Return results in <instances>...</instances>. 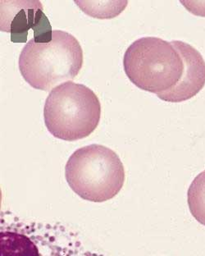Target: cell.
I'll return each instance as SVG.
<instances>
[{
	"instance_id": "3957f363",
	"label": "cell",
	"mask_w": 205,
	"mask_h": 256,
	"mask_svg": "<svg viewBox=\"0 0 205 256\" xmlns=\"http://www.w3.org/2000/svg\"><path fill=\"white\" fill-rule=\"evenodd\" d=\"M100 116V101L93 90L72 82L54 88L44 108L48 132L66 142L89 136L98 126Z\"/></svg>"
},
{
	"instance_id": "52a82bcc",
	"label": "cell",
	"mask_w": 205,
	"mask_h": 256,
	"mask_svg": "<svg viewBox=\"0 0 205 256\" xmlns=\"http://www.w3.org/2000/svg\"><path fill=\"white\" fill-rule=\"evenodd\" d=\"M188 206L193 217L205 226V171L198 174L190 186Z\"/></svg>"
},
{
	"instance_id": "5b68a950",
	"label": "cell",
	"mask_w": 205,
	"mask_h": 256,
	"mask_svg": "<svg viewBox=\"0 0 205 256\" xmlns=\"http://www.w3.org/2000/svg\"><path fill=\"white\" fill-rule=\"evenodd\" d=\"M0 23L1 32H10L14 43L28 42L29 30H33V39L37 43L52 40L50 23L37 0H2Z\"/></svg>"
},
{
	"instance_id": "277c9868",
	"label": "cell",
	"mask_w": 205,
	"mask_h": 256,
	"mask_svg": "<svg viewBox=\"0 0 205 256\" xmlns=\"http://www.w3.org/2000/svg\"><path fill=\"white\" fill-rule=\"evenodd\" d=\"M123 66L134 85L156 94L176 85L184 68L172 43L157 37H144L133 42L126 51Z\"/></svg>"
},
{
	"instance_id": "ba28073f",
	"label": "cell",
	"mask_w": 205,
	"mask_h": 256,
	"mask_svg": "<svg viewBox=\"0 0 205 256\" xmlns=\"http://www.w3.org/2000/svg\"><path fill=\"white\" fill-rule=\"evenodd\" d=\"M82 11L97 18H112L128 5V1H75Z\"/></svg>"
},
{
	"instance_id": "8992f818",
	"label": "cell",
	"mask_w": 205,
	"mask_h": 256,
	"mask_svg": "<svg viewBox=\"0 0 205 256\" xmlns=\"http://www.w3.org/2000/svg\"><path fill=\"white\" fill-rule=\"evenodd\" d=\"M172 43L182 58V76L172 89L157 96L166 102L179 103L192 98L203 89L205 85V61L200 53L189 44L180 40H174Z\"/></svg>"
},
{
	"instance_id": "7a4b0ae2",
	"label": "cell",
	"mask_w": 205,
	"mask_h": 256,
	"mask_svg": "<svg viewBox=\"0 0 205 256\" xmlns=\"http://www.w3.org/2000/svg\"><path fill=\"white\" fill-rule=\"evenodd\" d=\"M69 186L88 202H107L122 190L125 170L114 150L101 144H90L76 150L65 168Z\"/></svg>"
},
{
	"instance_id": "6da1fadb",
	"label": "cell",
	"mask_w": 205,
	"mask_h": 256,
	"mask_svg": "<svg viewBox=\"0 0 205 256\" xmlns=\"http://www.w3.org/2000/svg\"><path fill=\"white\" fill-rule=\"evenodd\" d=\"M83 65V51L78 40L64 30H52V40H30L19 57V69L33 88L48 92L76 76Z\"/></svg>"
}]
</instances>
